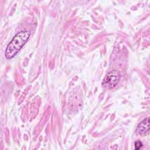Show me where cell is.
Here are the masks:
<instances>
[{"mask_svg": "<svg viewBox=\"0 0 150 150\" xmlns=\"http://www.w3.org/2000/svg\"><path fill=\"white\" fill-rule=\"evenodd\" d=\"M143 144L141 141L138 140L135 142V149H139L142 146Z\"/></svg>", "mask_w": 150, "mask_h": 150, "instance_id": "4", "label": "cell"}, {"mask_svg": "<svg viewBox=\"0 0 150 150\" xmlns=\"http://www.w3.org/2000/svg\"><path fill=\"white\" fill-rule=\"evenodd\" d=\"M30 35V33L28 30H23L17 33L7 46L5 53V57L10 59L15 56L28 41Z\"/></svg>", "mask_w": 150, "mask_h": 150, "instance_id": "1", "label": "cell"}, {"mask_svg": "<svg viewBox=\"0 0 150 150\" xmlns=\"http://www.w3.org/2000/svg\"><path fill=\"white\" fill-rule=\"evenodd\" d=\"M121 79V74L119 71L113 70L109 71L103 79L102 86L105 89H112L119 83Z\"/></svg>", "mask_w": 150, "mask_h": 150, "instance_id": "2", "label": "cell"}, {"mask_svg": "<svg viewBox=\"0 0 150 150\" xmlns=\"http://www.w3.org/2000/svg\"><path fill=\"white\" fill-rule=\"evenodd\" d=\"M149 118L147 117L139 123L136 132L141 136H145L149 132Z\"/></svg>", "mask_w": 150, "mask_h": 150, "instance_id": "3", "label": "cell"}]
</instances>
